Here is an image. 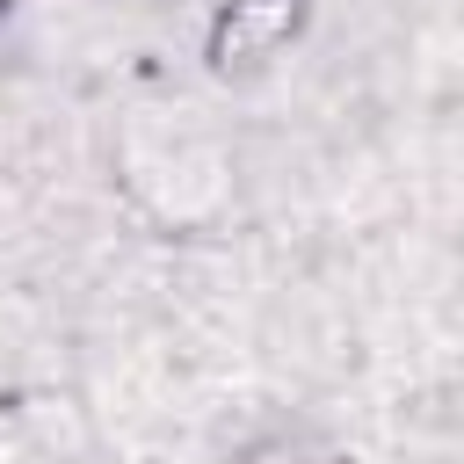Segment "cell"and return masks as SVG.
<instances>
[{"mask_svg":"<svg viewBox=\"0 0 464 464\" xmlns=\"http://www.w3.org/2000/svg\"><path fill=\"white\" fill-rule=\"evenodd\" d=\"M130 181L160 218H196L225 196V152L188 116H152L130 130Z\"/></svg>","mask_w":464,"mask_h":464,"instance_id":"obj_1","label":"cell"},{"mask_svg":"<svg viewBox=\"0 0 464 464\" xmlns=\"http://www.w3.org/2000/svg\"><path fill=\"white\" fill-rule=\"evenodd\" d=\"M304 22V0H232L218 22H210V65L232 72V65H261L276 58Z\"/></svg>","mask_w":464,"mask_h":464,"instance_id":"obj_2","label":"cell"}]
</instances>
